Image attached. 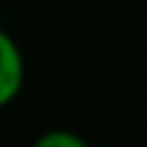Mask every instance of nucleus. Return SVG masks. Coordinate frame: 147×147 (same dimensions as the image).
Listing matches in <instances>:
<instances>
[{"mask_svg":"<svg viewBox=\"0 0 147 147\" xmlns=\"http://www.w3.org/2000/svg\"><path fill=\"white\" fill-rule=\"evenodd\" d=\"M25 84V57L16 41L5 30H0V109L8 106L19 95Z\"/></svg>","mask_w":147,"mask_h":147,"instance_id":"1","label":"nucleus"},{"mask_svg":"<svg viewBox=\"0 0 147 147\" xmlns=\"http://www.w3.org/2000/svg\"><path fill=\"white\" fill-rule=\"evenodd\" d=\"M84 142L79 134L65 131V128H52V131L36 136V147H84Z\"/></svg>","mask_w":147,"mask_h":147,"instance_id":"2","label":"nucleus"}]
</instances>
